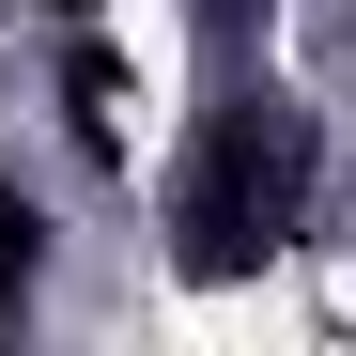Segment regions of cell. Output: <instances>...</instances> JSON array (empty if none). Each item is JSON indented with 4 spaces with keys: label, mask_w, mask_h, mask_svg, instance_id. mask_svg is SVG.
Listing matches in <instances>:
<instances>
[{
    "label": "cell",
    "mask_w": 356,
    "mask_h": 356,
    "mask_svg": "<svg viewBox=\"0 0 356 356\" xmlns=\"http://www.w3.org/2000/svg\"><path fill=\"white\" fill-rule=\"evenodd\" d=\"M294 124L279 108H232V124L202 140V170H186V279H232V264H264L279 232H294Z\"/></svg>",
    "instance_id": "cell-1"
},
{
    "label": "cell",
    "mask_w": 356,
    "mask_h": 356,
    "mask_svg": "<svg viewBox=\"0 0 356 356\" xmlns=\"http://www.w3.org/2000/svg\"><path fill=\"white\" fill-rule=\"evenodd\" d=\"M0 279H31V217L16 202H0Z\"/></svg>",
    "instance_id": "cell-2"
}]
</instances>
